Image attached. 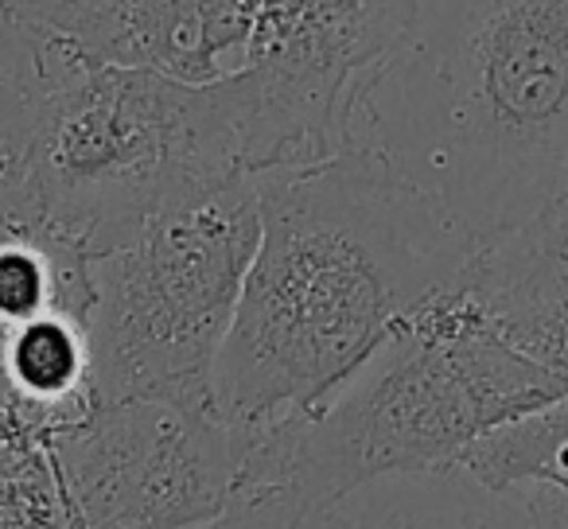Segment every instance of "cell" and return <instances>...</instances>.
Masks as SVG:
<instances>
[{
  "label": "cell",
  "mask_w": 568,
  "mask_h": 529,
  "mask_svg": "<svg viewBox=\"0 0 568 529\" xmlns=\"http://www.w3.org/2000/svg\"><path fill=\"white\" fill-rule=\"evenodd\" d=\"M479 242L371 149L261 172V237L214 370L230 425L320 409Z\"/></svg>",
  "instance_id": "1"
},
{
  "label": "cell",
  "mask_w": 568,
  "mask_h": 529,
  "mask_svg": "<svg viewBox=\"0 0 568 529\" xmlns=\"http://www.w3.org/2000/svg\"><path fill=\"white\" fill-rule=\"evenodd\" d=\"M347 144L479 245L549 218L568 199V0H413Z\"/></svg>",
  "instance_id": "2"
},
{
  "label": "cell",
  "mask_w": 568,
  "mask_h": 529,
  "mask_svg": "<svg viewBox=\"0 0 568 529\" xmlns=\"http://www.w3.org/2000/svg\"><path fill=\"white\" fill-rule=\"evenodd\" d=\"M467 269L320 409L242 425V487L230 510L293 529L332 495L378 475L459 464L483 436L568 397V378L506 339Z\"/></svg>",
  "instance_id": "3"
},
{
  "label": "cell",
  "mask_w": 568,
  "mask_h": 529,
  "mask_svg": "<svg viewBox=\"0 0 568 529\" xmlns=\"http://www.w3.org/2000/svg\"><path fill=\"white\" fill-rule=\"evenodd\" d=\"M234 172H253L237 74L195 87L102 63L43 32L40 98L0 175L51 226L98 253L168 199Z\"/></svg>",
  "instance_id": "4"
},
{
  "label": "cell",
  "mask_w": 568,
  "mask_h": 529,
  "mask_svg": "<svg viewBox=\"0 0 568 529\" xmlns=\"http://www.w3.org/2000/svg\"><path fill=\"white\" fill-rule=\"evenodd\" d=\"M261 237V175L234 172L168 199L90 253L98 401L214 405V370Z\"/></svg>",
  "instance_id": "5"
},
{
  "label": "cell",
  "mask_w": 568,
  "mask_h": 529,
  "mask_svg": "<svg viewBox=\"0 0 568 529\" xmlns=\"http://www.w3.org/2000/svg\"><path fill=\"white\" fill-rule=\"evenodd\" d=\"M74 529H195L222 518L242 487L245 433L175 401H98L43 436Z\"/></svg>",
  "instance_id": "6"
},
{
  "label": "cell",
  "mask_w": 568,
  "mask_h": 529,
  "mask_svg": "<svg viewBox=\"0 0 568 529\" xmlns=\"http://www.w3.org/2000/svg\"><path fill=\"white\" fill-rule=\"evenodd\" d=\"M293 529H534V495L448 464L366 479L304 510Z\"/></svg>",
  "instance_id": "7"
},
{
  "label": "cell",
  "mask_w": 568,
  "mask_h": 529,
  "mask_svg": "<svg viewBox=\"0 0 568 529\" xmlns=\"http://www.w3.org/2000/svg\"><path fill=\"white\" fill-rule=\"evenodd\" d=\"M0 529H74L71 502L43 436L0 440Z\"/></svg>",
  "instance_id": "8"
},
{
  "label": "cell",
  "mask_w": 568,
  "mask_h": 529,
  "mask_svg": "<svg viewBox=\"0 0 568 529\" xmlns=\"http://www.w3.org/2000/svg\"><path fill=\"white\" fill-rule=\"evenodd\" d=\"M534 495V529H568V490L557 482H526Z\"/></svg>",
  "instance_id": "9"
},
{
  "label": "cell",
  "mask_w": 568,
  "mask_h": 529,
  "mask_svg": "<svg viewBox=\"0 0 568 529\" xmlns=\"http://www.w3.org/2000/svg\"><path fill=\"white\" fill-rule=\"evenodd\" d=\"M195 529H268V526L253 518V513H245V510H226L222 518L206 521V526H195Z\"/></svg>",
  "instance_id": "10"
}]
</instances>
